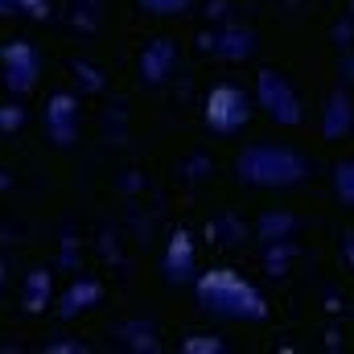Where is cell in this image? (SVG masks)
Returning a JSON list of instances; mask_svg holds the SVG:
<instances>
[{
	"label": "cell",
	"mask_w": 354,
	"mask_h": 354,
	"mask_svg": "<svg viewBox=\"0 0 354 354\" xmlns=\"http://www.w3.org/2000/svg\"><path fill=\"white\" fill-rule=\"evenodd\" d=\"M194 297H198V309H206L223 322H264L268 317V301L260 297V288L248 276H239L235 268L198 272Z\"/></svg>",
	"instance_id": "cell-1"
},
{
	"label": "cell",
	"mask_w": 354,
	"mask_h": 354,
	"mask_svg": "<svg viewBox=\"0 0 354 354\" xmlns=\"http://www.w3.org/2000/svg\"><path fill=\"white\" fill-rule=\"evenodd\" d=\"M239 177L248 185H268V189H284V185H297L301 177L309 174V161L288 149V145H252L239 153Z\"/></svg>",
	"instance_id": "cell-2"
},
{
	"label": "cell",
	"mask_w": 354,
	"mask_h": 354,
	"mask_svg": "<svg viewBox=\"0 0 354 354\" xmlns=\"http://www.w3.org/2000/svg\"><path fill=\"white\" fill-rule=\"evenodd\" d=\"M0 83L8 87L12 99L33 95L41 83V50L29 37H12L0 46Z\"/></svg>",
	"instance_id": "cell-3"
},
{
	"label": "cell",
	"mask_w": 354,
	"mask_h": 354,
	"mask_svg": "<svg viewBox=\"0 0 354 354\" xmlns=\"http://www.w3.org/2000/svg\"><path fill=\"white\" fill-rule=\"evenodd\" d=\"M252 103H256V99H252L243 87H235V83L210 87V95H206V128L218 132V136L243 132L248 120H252Z\"/></svg>",
	"instance_id": "cell-4"
},
{
	"label": "cell",
	"mask_w": 354,
	"mask_h": 354,
	"mask_svg": "<svg viewBox=\"0 0 354 354\" xmlns=\"http://www.w3.org/2000/svg\"><path fill=\"white\" fill-rule=\"evenodd\" d=\"M252 99L264 107V115L272 120V124H280V128H297V124L305 120L297 91H292V83H288L280 71H260V75H256V95H252Z\"/></svg>",
	"instance_id": "cell-5"
},
{
	"label": "cell",
	"mask_w": 354,
	"mask_h": 354,
	"mask_svg": "<svg viewBox=\"0 0 354 354\" xmlns=\"http://www.w3.org/2000/svg\"><path fill=\"white\" fill-rule=\"evenodd\" d=\"M41 128H46V140L54 149H71L79 145V128H83V111H79V95L71 91H54L41 107Z\"/></svg>",
	"instance_id": "cell-6"
},
{
	"label": "cell",
	"mask_w": 354,
	"mask_h": 354,
	"mask_svg": "<svg viewBox=\"0 0 354 354\" xmlns=\"http://www.w3.org/2000/svg\"><path fill=\"white\" fill-rule=\"evenodd\" d=\"M202 50H206L210 58H223V62H243V58H252V50H256V33L243 29V25H227V29L202 33Z\"/></svg>",
	"instance_id": "cell-7"
},
{
	"label": "cell",
	"mask_w": 354,
	"mask_h": 354,
	"mask_svg": "<svg viewBox=\"0 0 354 354\" xmlns=\"http://www.w3.org/2000/svg\"><path fill=\"white\" fill-rule=\"evenodd\" d=\"M174 66H177V41L174 37H153V41L140 50V62H136L140 83H149V87H161V83L174 75Z\"/></svg>",
	"instance_id": "cell-8"
},
{
	"label": "cell",
	"mask_w": 354,
	"mask_h": 354,
	"mask_svg": "<svg viewBox=\"0 0 354 354\" xmlns=\"http://www.w3.org/2000/svg\"><path fill=\"white\" fill-rule=\"evenodd\" d=\"M99 297H103V284H99L95 276H79V280L62 292V301H58V317H62V322H71V317L87 313V309L99 305Z\"/></svg>",
	"instance_id": "cell-9"
},
{
	"label": "cell",
	"mask_w": 354,
	"mask_h": 354,
	"mask_svg": "<svg viewBox=\"0 0 354 354\" xmlns=\"http://www.w3.org/2000/svg\"><path fill=\"white\" fill-rule=\"evenodd\" d=\"M165 280L169 284L194 280V235L189 231H177L165 248Z\"/></svg>",
	"instance_id": "cell-10"
},
{
	"label": "cell",
	"mask_w": 354,
	"mask_h": 354,
	"mask_svg": "<svg viewBox=\"0 0 354 354\" xmlns=\"http://www.w3.org/2000/svg\"><path fill=\"white\" fill-rule=\"evenodd\" d=\"M54 301V276L46 268H29L21 280V309L25 313H46Z\"/></svg>",
	"instance_id": "cell-11"
},
{
	"label": "cell",
	"mask_w": 354,
	"mask_h": 354,
	"mask_svg": "<svg viewBox=\"0 0 354 354\" xmlns=\"http://www.w3.org/2000/svg\"><path fill=\"white\" fill-rule=\"evenodd\" d=\"M354 120H351V99L346 95H330V107H326V120H322V128H326V136H338V132H346Z\"/></svg>",
	"instance_id": "cell-12"
},
{
	"label": "cell",
	"mask_w": 354,
	"mask_h": 354,
	"mask_svg": "<svg viewBox=\"0 0 354 354\" xmlns=\"http://www.w3.org/2000/svg\"><path fill=\"white\" fill-rule=\"evenodd\" d=\"M0 17H25V21H46L50 0H0Z\"/></svg>",
	"instance_id": "cell-13"
},
{
	"label": "cell",
	"mask_w": 354,
	"mask_h": 354,
	"mask_svg": "<svg viewBox=\"0 0 354 354\" xmlns=\"http://www.w3.org/2000/svg\"><path fill=\"white\" fill-rule=\"evenodd\" d=\"M334 189H338L342 206H354V161H342L334 169Z\"/></svg>",
	"instance_id": "cell-14"
},
{
	"label": "cell",
	"mask_w": 354,
	"mask_h": 354,
	"mask_svg": "<svg viewBox=\"0 0 354 354\" xmlns=\"http://www.w3.org/2000/svg\"><path fill=\"white\" fill-rule=\"evenodd\" d=\"M181 351L185 354H218L223 351V338H210V334H194V338H189V342H181Z\"/></svg>",
	"instance_id": "cell-15"
},
{
	"label": "cell",
	"mask_w": 354,
	"mask_h": 354,
	"mask_svg": "<svg viewBox=\"0 0 354 354\" xmlns=\"http://www.w3.org/2000/svg\"><path fill=\"white\" fill-rule=\"evenodd\" d=\"M140 8H149L153 17H174V12L189 8V0H140Z\"/></svg>",
	"instance_id": "cell-16"
},
{
	"label": "cell",
	"mask_w": 354,
	"mask_h": 354,
	"mask_svg": "<svg viewBox=\"0 0 354 354\" xmlns=\"http://www.w3.org/2000/svg\"><path fill=\"white\" fill-rule=\"evenodd\" d=\"M25 124V107L21 103H4L0 107V132H17Z\"/></svg>",
	"instance_id": "cell-17"
},
{
	"label": "cell",
	"mask_w": 354,
	"mask_h": 354,
	"mask_svg": "<svg viewBox=\"0 0 354 354\" xmlns=\"http://www.w3.org/2000/svg\"><path fill=\"white\" fill-rule=\"evenodd\" d=\"M260 231H264V239H272V231H276V239H284V235L292 231V218H288V214H280V218L268 214L264 223H260Z\"/></svg>",
	"instance_id": "cell-18"
},
{
	"label": "cell",
	"mask_w": 354,
	"mask_h": 354,
	"mask_svg": "<svg viewBox=\"0 0 354 354\" xmlns=\"http://www.w3.org/2000/svg\"><path fill=\"white\" fill-rule=\"evenodd\" d=\"M75 75H83V91H99L103 87V79L95 75V66H87V62H75Z\"/></svg>",
	"instance_id": "cell-19"
},
{
	"label": "cell",
	"mask_w": 354,
	"mask_h": 354,
	"mask_svg": "<svg viewBox=\"0 0 354 354\" xmlns=\"http://www.w3.org/2000/svg\"><path fill=\"white\" fill-rule=\"evenodd\" d=\"M342 256H346V264L354 268V231L346 235V239H342Z\"/></svg>",
	"instance_id": "cell-20"
},
{
	"label": "cell",
	"mask_w": 354,
	"mask_h": 354,
	"mask_svg": "<svg viewBox=\"0 0 354 354\" xmlns=\"http://www.w3.org/2000/svg\"><path fill=\"white\" fill-rule=\"evenodd\" d=\"M346 79H351V83H354V54H351V58H346Z\"/></svg>",
	"instance_id": "cell-21"
},
{
	"label": "cell",
	"mask_w": 354,
	"mask_h": 354,
	"mask_svg": "<svg viewBox=\"0 0 354 354\" xmlns=\"http://www.w3.org/2000/svg\"><path fill=\"white\" fill-rule=\"evenodd\" d=\"M0 280H4V264H0Z\"/></svg>",
	"instance_id": "cell-22"
}]
</instances>
